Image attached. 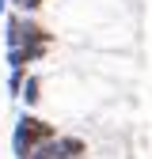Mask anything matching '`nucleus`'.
<instances>
[{
    "label": "nucleus",
    "instance_id": "nucleus-1",
    "mask_svg": "<svg viewBox=\"0 0 152 159\" xmlns=\"http://www.w3.org/2000/svg\"><path fill=\"white\" fill-rule=\"evenodd\" d=\"M57 136V129L46 121V117H38L34 110H23L12 121V155L15 159H27L34 148H42L46 140H53Z\"/></svg>",
    "mask_w": 152,
    "mask_h": 159
},
{
    "label": "nucleus",
    "instance_id": "nucleus-2",
    "mask_svg": "<svg viewBox=\"0 0 152 159\" xmlns=\"http://www.w3.org/2000/svg\"><path fill=\"white\" fill-rule=\"evenodd\" d=\"M4 42H8V49H23V46H50L53 42V34L38 23L34 15H19V11H12L8 19H4Z\"/></svg>",
    "mask_w": 152,
    "mask_h": 159
},
{
    "label": "nucleus",
    "instance_id": "nucleus-3",
    "mask_svg": "<svg viewBox=\"0 0 152 159\" xmlns=\"http://www.w3.org/2000/svg\"><path fill=\"white\" fill-rule=\"evenodd\" d=\"M88 155V140L84 136H61L57 133L50 140V159H84Z\"/></svg>",
    "mask_w": 152,
    "mask_h": 159
},
{
    "label": "nucleus",
    "instance_id": "nucleus-4",
    "mask_svg": "<svg viewBox=\"0 0 152 159\" xmlns=\"http://www.w3.org/2000/svg\"><path fill=\"white\" fill-rule=\"evenodd\" d=\"M46 49H50V46H23V49H8V68H27V65L46 61Z\"/></svg>",
    "mask_w": 152,
    "mask_h": 159
},
{
    "label": "nucleus",
    "instance_id": "nucleus-5",
    "mask_svg": "<svg viewBox=\"0 0 152 159\" xmlns=\"http://www.w3.org/2000/svg\"><path fill=\"white\" fill-rule=\"evenodd\" d=\"M19 98H23V106H27V110H34L38 102H42V80L27 72V80H23V91H19Z\"/></svg>",
    "mask_w": 152,
    "mask_h": 159
},
{
    "label": "nucleus",
    "instance_id": "nucleus-6",
    "mask_svg": "<svg viewBox=\"0 0 152 159\" xmlns=\"http://www.w3.org/2000/svg\"><path fill=\"white\" fill-rule=\"evenodd\" d=\"M23 80H27V68H8V98H19Z\"/></svg>",
    "mask_w": 152,
    "mask_h": 159
},
{
    "label": "nucleus",
    "instance_id": "nucleus-7",
    "mask_svg": "<svg viewBox=\"0 0 152 159\" xmlns=\"http://www.w3.org/2000/svg\"><path fill=\"white\" fill-rule=\"evenodd\" d=\"M8 4H12V11H19V15H38L46 0H8Z\"/></svg>",
    "mask_w": 152,
    "mask_h": 159
},
{
    "label": "nucleus",
    "instance_id": "nucleus-8",
    "mask_svg": "<svg viewBox=\"0 0 152 159\" xmlns=\"http://www.w3.org/2000/svg\"><path fill=\"white\" fill-rule=\"evenodd\" d=\"M0 11H4V15H8V0H0Z\"/></svg>",
    "mask_w": 152,
    "mask_h": 159
}]
</instances>
